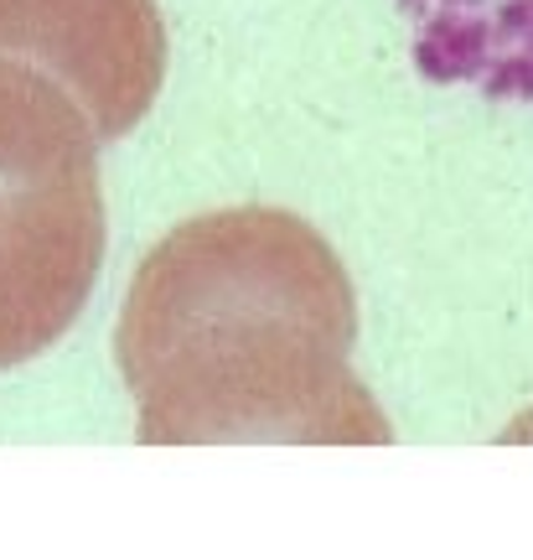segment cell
Here are the masks:
<instances>
[{"label": "cell", "mask_w": 533, "mask_h": 560, "mask_svg": "<svg viewBox=\"0 0 533 560\" xmlns=\"http://www.w3.org/2000/svg\"><path fill=\"white\" fill-rule=\"evenodd\" d=\"M115 342L151 446L394 436L353 374V280L332 244L285 208L177 223L140 260Z\"/></svg>", "instance_id": "6da1fadb"}, {"label": "cell", "mask_w": 533, "mask_h": 560, "mask_svg": "<svg viewBox=\"0 0 533 560\" xmlns=\"http://www.w3.org/2000/svg\"><path fill=\"white\" fill-rule=\"evenodd\" d=\"M94 120L58 79L0 58V369L79 322L104 265Z\"/></svg>", "instance_id": "7a4b0ae2"}, {"label": "cell", "mask_w": 533, "mask_h": 560, "mask_svg": "<svg viewBox=\"0 0 533 560\" xmlns=\"http://www.w3.org/2000/svg\"><path fill=\"white\" fill-rule=\"evenodd\" d=\"M0 58L58 79L99 140L130 136L166 79L156 0H0Z\"/></svg>", "instance_id": "3957f363"}]
</instances>
